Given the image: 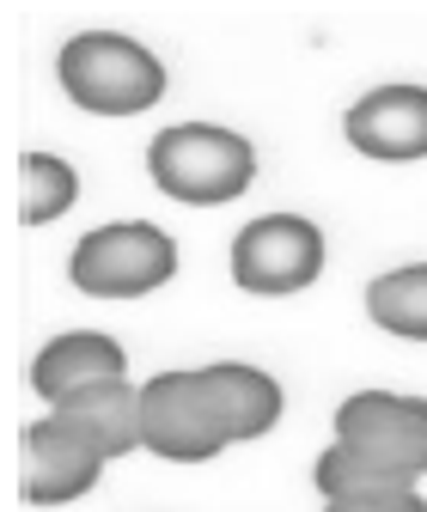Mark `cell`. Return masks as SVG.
<instances>
[{
	"label": "cell",
	"instance_id": "cell-9",
	"mask_svg": "<svg viewBox=\"0 0 427 512\" xmlns=\"http://www.w3.org/2000/svg\"><path fill=\"white\" fill-rule=\"evenodd\" d=\"M129 378V354H122L116 336L104 330H68V336H49L31 354V391L55 409L80 391H98V384H122Z\"/></svg>",
	"mask_w": 427,
	"mask_h": 512
},
{
	"label": "cell",
	"instance_id": "cell-4",
	"mask_svg": "<svg viewBox=\"0 0 427 512\" xmlns=\"http://www.w3.org/2000/svg\"><path fill=\"white\" fill-rule=\"evenodd\" d=\"M177 275V244L153 220H110L92 226L74 256H68V281L86 299H147Z\"/></svg>",
	"mask_w": 427,
	"mask_h": 512
},
{
	"label": "cell",
	"instance_id": "cell-10",
	"mask_svg": "<svg viewBox=\"0 0 427 512\" xmlns=\"http://www.w3.org/2000/svg\"><path fill=\"white\" fill-rule=\"evenodd\" d=\"M49 415L68 421L92 452H104L110 464L129 458V452H147V445H141V391H135L129 378H122V384H98V391H80L68 403H55Z\"/></svg>",
	"mask_w": 427,
	"mask_h": 512
},
{
	"label": "cell",
	"instance_id": "cell-13",
	"mask_svg": "<svg viewBox=\"0 0 427 512\" xmlns=\"http://www.w3.org/2000/svg\"><path fill=\"white\" fill-rule=\"evenodd\" d=\"M312 482H318V494H324V500H373V494H403V488H421V482H409L403 470L373 464L366 452H354V445H342V439H330L324 452H318Z\"/></svg>",
	"mask_w": 427,
	"mask_h": 512
},
{
	"label": "cell",
	"instance_id": "cell-5",
	"mask_svg": "<svg viewBox=\"0 0 427 512\" xmlns=\"http://www.w3.org/2000/svg\"><path fill=\"white\" fill-rule=\"evenodd\" d=\"M324 275V232L305 214H257L232 238V281L251 299H287Z\"/></svg>",
	"mask_w": 427,
	"mask_h": 512
},
{
	"label": "cell",
	"instance_id": "cell-11",
	"mask_svg": "<svg viewBox=\"0 0 427 512\" xmlns=\"http://www.w3.org/2000/svg\"><path fill=\"white\" fill-rule=\"evenodd\" d=\"M208 378H214V391H220V409H226V427H232L238 445H244V439H263V433L281 421V409H287L281 384H275L263 366L220 360V366H208Z\"/></svg>",
	"mask_w": 427,
	"mask_h": 512
},
{
	"label": "cell",
	"instance_id": "cell-12",
	"mask_svg": "<svg viewBox=\"0 0 427 512\" xmlns=\"http://www.w3.org/2000/svg\"><path fill=\"white\" fill-rule=\"evenodd\" d=\"M366 317L397 342H427V263L385 269L366 287Z\"/></svg>",
	"mask_w": 427,
	"mask_h": 512
},
{
	"label": "cell",
	"instance_id": "cell-15",
	"mask_svg": "<svg viewBox=\"0 0 427 512\" xmlns=\"http://www.w3.org/2000/svg\"><path fill=\"white\" fill-rule=\"evenodd\" d=\"M324 512H427L421 488H403V494H373V500H324Z\"/></svg>",
	"mask_w": 427,
	"mask_h": 512
},
{
	"label": "cell",
	"instance_id": "cell-14",
	"mask_svg": "<svg viewBox=\"0 0 427 512\" xmlns=\"http://www.w3.org/2000/svg\"><path fill=\"white\" fill-rule=\"evenodd\" d=\"M25 177V196H19V226H49L80 202V171L55 153H25L19 159Z\"/></svg>",
	"mask_w": 427,
	"mask_h": 512
},
{
	"label": "cell",
	"instance_id": "cell-6",
	"mask_svg": "<svg viewBox=\"0 0 427 512\" xmlns=\"http://www.w3.org/2000/svg\"><path fill=\"white\" fill-rule=\"evenodd\" d=\"M336 439L366 452L385 470H403L409 482L427 476V397L403 391H354L336 409Z\"/></svg>",
	"mask_w": 427,
	"mask_h": 512
},
{
	"label": "cell",
	"instance_id": "cell-1",
	"mask_svg": "<svg viewBox=\"0 0 427 512\" xmlns=\"http://www.w3.org/2000/svg\"><path fill=\"white\" fill-rule=\"evenodd\" d=\"M147 177L183 208H226L257 183V147L220 122H177L153 135Z\"/></svg>",
	"mask_w": 427,
	"mask_h": 512
},
{
	"label": "cell",
	"instance_id": "cell-2",
	"mask_svg": "<svg viewBox=\"0 0 427 512\" xmlns=\"http://www.w3.org/2000/svg\"><path fill=\"white\" fill-rule=\"evenodd\" d=\"M61 92L86 116H147L165 98V61L122 31H74L55 55Z\"/></svg>",
	"mask_w": 427,
	"mask_h": 512
},
{
	"label": "cell",
	"instance_id": "cell-3",
	"mask_svg": "<svg viewBox=\"0 0 427 512\" xmlns=\"http://www.w3.org/2000/svg\"><path fill=\"white\" fill-rule=\"evenodd\" d=\"M141 445L165 464H208L226 445H238L208 366L159 372L141 384Z\"/></svg>",
	"mask_w": 427,
	"mask_h": 512
},
{
	"label": "cell",
	"instance_id": "cell-8",
	"mask_svg": "<svg viewBox=\"0 0 427 512\" xmlns=\"http://www.w3.org/2000/svg\"><path fill=\"white\" fill-rule=\"evenodd\" d=\"M104 452H92V445L68 427V421H31L25 427V476H19V494L25 506H68V500H86L104 476Z\"/></svg>",
	"mask_w": 427,
	"mask_h": 512
},
{
	"label": "cell",
	"instance_id": "cell-7",
	"mask_svg": "<svg viewBox=\"0 0 427 512\" xmlns=\"http://www.w3.org/2000/svg\"><path fill=\"white\" fill-rule=\"evenodd\" d=\"M342 135L360 159H379V165L427 159V86L391 80V86L360 92L342 116Z\"/></svg>",
	"mask_w": 427,
	"mask_h": 512
}]
</instances>
